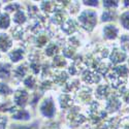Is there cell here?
<instances>
[{"instance_id": "cell-1", "label": "cell", "mask_w": 129, "mask_h": 129, "mask_svg": "<svg viewBox=\"0 0 129 129\" xmlns=\"http://www.w3.org/2000/svg\"><path fill=\"white\" fill-rule=\"evenodd\" d=\"M105 34L107 35V37H110V38H114L117 34V30L112 27V26H107L105 28Z\"/></svg>"}, {"instance_id": "cell-3", "label": "cell", "mask_w": 129, "mask_h": 129, "mask_svg": "<svg viewBox=\"0 0 129 129\" xmlns=\"http://www.w3.org/2000/svg\"><path fill=\"white\" fill-rule=\"evenodd\" d=\"M50 109L52 110V109H53V107H52V106H51V107H49V106H48V111H49ZM42 110H44V111H42V112H44V113H45V115L51 116V114H53V112H52V111H50V112H47V110H45V107H42Z\"/></svg>"}, {"instance_id": "cell-2", "label": "cell", "mask_w": 129, "mask_h": 129, "mask_svg": "<svg viewBox=\"0 0 129 129\" xmlns=\"http://www.w3.org/2000/svg\"><path fill=\"white\" fill-rule=\"evenodd\" d=\"M122 22H123V25H124L126 28H129V14H126V15L123 16Z\"/></svg>"}]
</instances>
